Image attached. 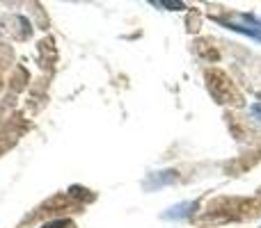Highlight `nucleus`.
Instances as JSON below:
<instances>
[{
	"label": "nucleus",
	"mask_w": 261,
	"mask_h": 228,
	"mask_svg": "<svg viewBox=\"0 0 261 228\" xmlns=\"http://www.w3.org/2000/svg\"><path fill=\"white\" fill-rule=\"evenodd\" d=\"M149 5L151 7H165V9H186L184 3H172V0H149Z\"/></svg>",
	"instance_id": "obj_4"
},
{
	"label": "nucleus",
	"mask_w": 261,
	"mask_h": 228,
	"mask_svg": "<svg viewBox=\"0 0 261 228\" xmlns=\"http://www.w3.org/2000/svg\"><path fill=\"white\" fill-rule=\"evenodd\" d=\"M216 23H220V25H225L227 30L241 32V35H248L250 39H257V41H261V30H257V27H250V25H239V23H234V21H222V18H216Z\"/></svg>",
	"instance_id": "obj_3"
},
{
	"label": "nucleus",
	"mask_w": 261,
	"mask_h": 228,
	"mask_svg": "<svg viewBox=\"0 0 261 228\" xmlns=\"http://www.w3.org/2000/svg\"><path fill=\"white\" fill-rule=\"evenodd\" d=\"M250 112H252L254 119H259V121H261V103H254L252 108H250Z\"/></svg>",
	"instance_id": "obj_6"
},
{
	"label": "nucleus",
	"mask_w": 261,
	"mask_h": 228,
	"mask_svg": "<svg viewBox=\"0 0 261 228\" xmlns=\"http://www.w3.org/2000/svg\"><path fill=\"white\" fill-rule=\"evenodd\" d=\"M179 180V174H176L174 169H165V171H153V174H149L147 178H144L142 187L147 189V192H151V189H161L165 187V185H172Z\"/></svg>",
	"instance_id": "obj_2"
},
{
	"label": "nucleus",
	"mask_w": 261,
	"mask_h": 228,
	"mask_svg": "<svg viewBox=\"0 0 261 228\" xmlns=\"http://www.w3.org/2000/svg\"><path fill=\"white\" fill-rule=\"evenodd\" d=\"M69 226H71L69 219H55V221H46V224L39 228H69Z\"/></svg>",
	"instance_id": "obj_5"
},
{
	"label": "nucleus",
	"mask_w": 261,
	"mask_h": 228,
	"mask_svg": "<svg viewBox=\"0 0 261 228\" xmlns=\"http://www.w3.org/2000/svg\"><path fill=\"white\" fill-rule=\"evenodd\" d=\"M197 210H199V201H181L176 206L167 208L161 217L165 221H184V219H190Z\"/></svg>",
	"instance_id": "obj_1"
}]
</instances>
